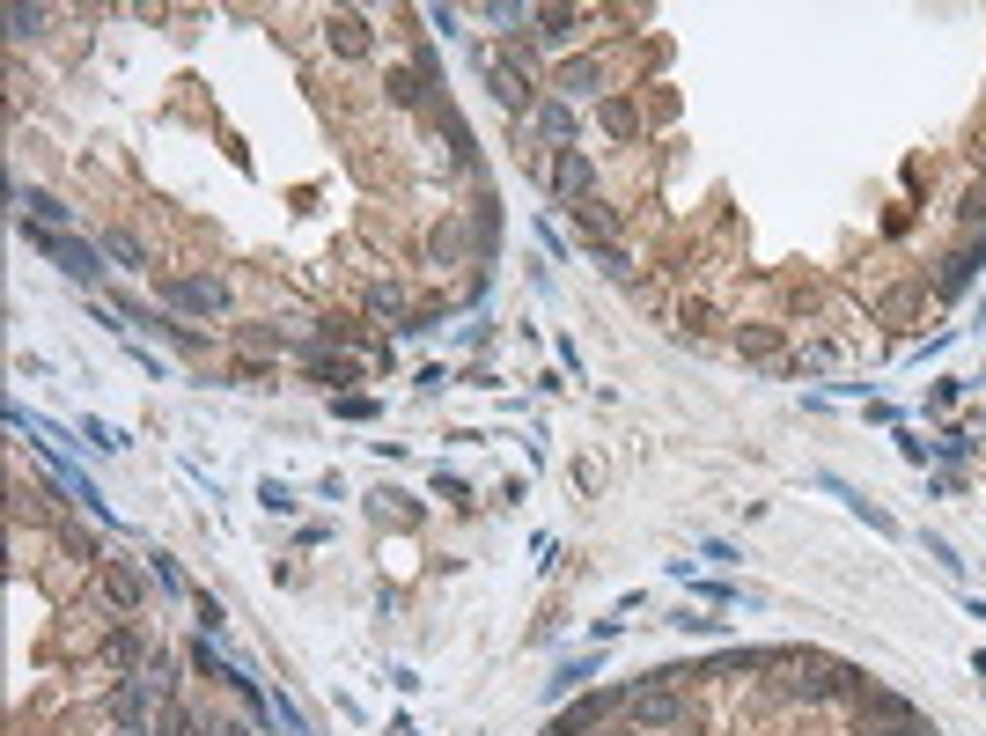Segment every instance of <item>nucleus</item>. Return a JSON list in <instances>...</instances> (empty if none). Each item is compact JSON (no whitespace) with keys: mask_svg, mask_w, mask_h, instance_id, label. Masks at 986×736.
I'll list each match as a JSON object with an SVG mask.
<instances>
[{"mask_svg":"<svg viewBox=\"0 0 986 736\" xmlns=\"http://www.w3.org/2000/svg\"><path fill=\"white\" fill-rule=\"evenodd\" d=\"M30 236H37V250H45L52 266H67L75 280H97V272H103V258L81 244V236H59V228H30Z\"/></svg>","mask_w":986,"mask_h":736,"instance_id":"1","label":"nucleus"},{"mask_svg":"<svg viewBox=\"0 0 986 736\" xmlns=\"http://www.w3.org/2000/svg\"><path fill=\"white\" fill-rule=\"evenodd\" d=\"M163 302L199 310V317H222V310H228V288H222V280H163Z\"/></svg>","mask_w":986,"mask_h":736,"instance_id":"2","label":"nucleus"},{"mask_svg":"<svg viewBox=\"0 0 986 736\" xmlns=\"http://www.w3.org/2000/svg\"><path fill=\"white\" fill-rule=\"evenodd\" d=\"M634 722H641V729H670V722H692V700H677V692H641V700H634Z\"/></svg>","mask_w":986,"mask_h":736,"instance_id":"3","label":"nucleus"},{"mask_svg":"<svg viewBox=\"0 0 986 736\" xmlns=\"http://www.w3.org/2000/svg\"><path fill=\"white\" fill-rule=\"evenodd\" d=\"M103 589H111V604H119L125 618L141 612V575L133 567H119V560H103Z\"/></svg>","mask_w":986,"mask_h":736,"instance_id":"4","label":"nucleus"},{"mask_svg":"<svg viewBox=\"0 0 986 736\" xmlns=\"http://www.w3.org/2000/svg\"><path fill=\"white\" fill-rule=\"evenodd\" d=\"M596 81H604V59H568V67H560V97H596Z\"/></svg>","mask_w":986,"mask_h":736,"instance_id":"5","label":"nucleus"},{"mask_svg":"<svg viewBox=\"0 0 986 736\" xmlns=\"http://www.w3.org/2000/svg\"><path fill=\"white\" fill-rule=\"evenodd\" d=\"M552 185H560V192H590V155H560V163H552Z\"/></svg>","mask_w":986,"mask_h":736,"instance_id":"6","label":"nucleus"},{"mask_svg":"<svg viewBox=\"0 0 986 736\" xmlns=\"http://www.w3.org/2000/svg\"><path fill=\"white\" fill-rule=\"evenodd\" d=\"M538 133H545V141H568V133H574V103H568V97H552V103L538 111Z\"/></svg>","mask_w":986,"mask_h":736,"instance_id":"7","label":"nucleus"},{"mask_svg":"<svg viewBox=\"0 0 986 736\" xmlns=\"http://www.w3.org/2000/svg\"><path fill=\"white\" fill-rule=\"evenodd\" d=\"M538 37H545V45H568V37H574V23H582V15H574V8H545V15H538Z\"/></svg>","mask_w":986,"mask_h":736,"instance_id":"8","label":"nucleus"},{"mask_svg":"<svg viewBox=\"0 0 986 736\" xmlns=\"http://www.w3.org/2000/svg\"><path fill=\"white\" fill-rule=\"evenodd\" d=\"M369 310H376V317H405V288H397V280H376Z\"/></svg>","mask_w":986,"mask_h":736,"instance_id":"9","label":"nucleus"},{"mask_svg":"<svg viewBox=\"0 0 986 736\" xmlns=\"http://www.w3.org/2000/svg\"><path fill=\"white\" fill-rule=\"evenodd\" d=\"M486 81H493V97H501V103H516V111L530 103V89H523V74H508V67H486Z\"/></svg>","mask_w":986,"mask_h":736,"instance_id":"10","label":"nucleus"},{"mask_svg":"<svg viewBox=\"0 0 986 736\" xmlns=\"http://www.w3.org/2000/svg\"><path fill=\"white\" fill-rule=\"evenodd\" d=\"M332 45H339V52H369V30H361V15H339V23H332Z\"/></svg>","mask_w":986,"mask_h":736,"instance_id":"11","label":"nucleus"},{"mask_svg":"<svg viewBox=\"0 0 986 736\" xmlns=\"http://www.w3.org/2000/svg\"><path fill=\"white\" fill-rule=\"evenodd\" d=\"M148 575H155V582H163V596H192V582H184V575H177V567L163 560V553H155V560H148Z\"/></svg>","mask_w":986,"mask_h":736,"instance_id":"12","label":"nucleus"},{"mask_svg":"<svg viewBox=\"0 0 986 736\" xmlns=\"http://www.w3.org/2000/svg\"><path fill=\"white\" fill-rule=\"evenodd\" d=\"M8 23H15V37H37L52 15H45V8H8Z\"/></svg>","mask_w":986,"mask_h":736,"instance_id":"13","label":"nucleus"},{"mask_svg":"<svg viewBox=\"0 0 986 736\" xmlns=\"http://www.w3.org/2000/svg\"><path fill=\"white\" fill-rule=\"evenodd\" d=\"M103 244H111V250H119V258H125V266H148V250H141V244H133V236H119V228H111V236H103Z\"/></svg>","mask_w":986,"mask_h":736,"instance_id":"14","label":"nucleus"},{"mask_svg":"<svg viewBox=\"0 0 986 736\" xmlns=\"http://www.w3.org/2000/svg\"><path fill=\"white\" fill-rule=\"evenodd\" d=\"M199 736H250L244 722H199Z\"/></svg>","mask_w":986,"mask_h":736,"instance_id":"15","label":"nucleus"}]
</instances>
